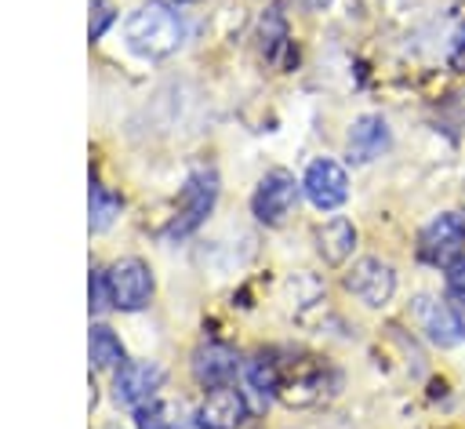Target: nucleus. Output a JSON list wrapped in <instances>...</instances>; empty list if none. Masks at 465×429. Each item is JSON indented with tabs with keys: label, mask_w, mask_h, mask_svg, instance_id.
Instances as JSON below:
<instances>
[{
	"label": "nucleus",
	"mask_w": 465,
	"mask_h": 429,
	"mask_svg": "<svg viewBox=\"0 0 465 429\" xmlns=\"http://www.w3.org/2000/svg\"><path fill=\"white\" fill-rule=\"evenodd\" d=\"M124 40L142 58H167L185 40V18H182V11H174L163 0H145L127 15Z\"/></svg>",
	"instance_id": "1"
},
{
	"label": "nucleus",
	"mask_w": 465,
	"mask_h": 429,
	"mask_svg": "<svg viewBox=\"0 0 465 429\" xmlns=\"http://www.w3.org/2000/svg\"><path fill=\"white\" fill-rule=\"evenodd\" d=\"M465 251V214L461 211H443L436 214L421 236H418V258L429 265H454Z\"/></svg>",
	"instance_id": "2"
},
{
	"label": "nucleus",
	"mask_w": 465,
	"mask_h": 429,
	"mask_svg": "<svg viewBox=\"0 0 465 429\" xmlns=\"http://www.w3.org/2000/svg\"><path fill=\"white\" fill-rule=\"evenodd\" d=\"M109 287H113V305L124 313H138L153 298V273L142 258H116L109 269Z\"/></svg>",
	"instance_id": "3"
},
{
	"label": "nucleus",
	"mask_w": 465,
	"mask_h": 429,
	"mask_svg": "<svg viewBox=\"0 0 465 429\" xmlns=\"http://www.w3.org/2000/svg\"><path fill=\"white\" fill-rule=\"evenodd\" d=\"M214 200H218V175H214L211 167H196V171L185 178L182 211H178V218L171 222V236L193 233V229L207 218V211L214 207Z\"/></svg>",
	"instance_id": "4"
},
{
	"label": "nucleus",
	"mask_w": 465,
	"mask_h": 429,
	"mask_svg": "<svg viewBox=\"0 0 465 429\" xmlns=\"http://www.w3.org/2000/svg\"><path fill=\"white\" fill-rule=\"evenodd\" d=\"M163 385V371L160 364L153 360H127L116 367V378H113V396L116 404L124 407H145L149 400H156V389Z\"/></svg>",
	"instance_id": "5"
},
{
	"label": "nucleus",
	"mask_w": 465,
	"mask_h": 429,
	"mask_svg": "<svg viewBox=\"0 0 465 429\" xmlns=\"http://www.w3.org/2000/svg\"><path fill=\"white\" fill-rule=\"evenodd\" d=\"M298 189H302V185L294 182V175H287V171H269V175L258 182L254 196H251L254 218L265 222V225L283 222V218L291 214V207L298 204Z\"/></svg>",
	"instance_id": "6"
},
{
	"label": "nucleus",
	"mask_w": 465,
	"mask_h": 429,
	"mask_svg": "<svg viewBox=\"0 0 465 429\" xmlns=\"http://www.w3.org/2000/svg\"><path fill=\"white\" fill-rule=\"evenodd\" d=\"M302 189H305V196L312 200V207H320V211H334V207H341L345 196H349V175H345L341 164L320 156V160H312V164L305 167Z\"/></svg>",
	"instance_id": "7"
},
{
	"label": "nucleus",
	"mask_w": 465,
	"mask_h": 429,
	"mask_svg": "<svg viewBox=\"0 0 465 429\" xmlns=\"http://www.w3.org/2000/svg\"><path fill=\"white\" fill-rule=\"evenodd\" d=\"M345 287H349L363 305L381 309V305L392 298V291H396V273H392V265L381 262V258H360V262L345 273Z\"/></svg>",
	"instance_id": "8"
},
{
	"label": "nucleus",
	"mask_w": 465,
	"mask_h": 429,
	"mask_svg": "<svg viewBox=\"0 0 465 429\" xmlns=\"http://www.w3.org/2000/svg\"><path fill=\"white\" fill-rule=\"evenodd\" d=\"M414 320H418V327L425 331V338H429L432 345H440V349H450V345H458V342L465 338V320L454 313V305L436 302V298H429V294L414 298Z\"/></svg>",
	"instance_id": "9"
},
{
	"label": "nucleus",
	"mask_w": 465,
	"mask_h": 429,
	"mask_svg": "<svg viewBox=\"0 0 465 429\" xmlns=\"http://www.w3.org/2000/svg\"><path fill=\"white\" fill-rule=\"evenodd\" d=\"M240 371V356L222 345V342H203L196 353H193V378L203 385V389H222V385H232Z\"/></svg>",
	"instance_id": "10"
},
{
	"label": "nucleus",
	"mask_w": 465,
	"mask_h": 429,
	"mask_svg": "<svg viewBox=\"0 0 465 429\" xmlns=\"http://www.w3.org/2000/svg\"><path fill=\"white\" fill-rule=\"evenodd\" d=\"M243 418H247V404H243V393L236 385L211 389L207 400L196 407V425L200 429H240Z\"/></svg>",
	"instance_id": "11"
},
{
	"label": "nucleus",
	"mask_w": 465,
	"mask_h": 429,
	"mask_svg": "<svg viewBox=\"0 0 465 429\" xmlns=\"http://www.w3.org/2000/svg\"><path fill=\"white\" fill-rule=\"evenodd\" d=\"M389 142H392L389 138V124L378 113L356 116L352 127H349V160L352 164H371L389 149Z\"/></svg>",
	"instance_id": "12"
},
{
	"label": "nucleus",
	"mask_w": 465,
	"mask_h": 429,
	"mask_svg": "<svg viewBox=\"0 0 465 429\" xmlns=\"http://www.w3.org/2000/svg\"><path fill=\"white\" fill-rule=\"evenodd\" d=\"M356 247V225L349 218H331L316 229V251L327 265H341Z\"/></svg>",
	"instance_id": "13"
},
{
	"label": "nucleus",
	"mask_w": 465,
	"mask_h": 429,
	"mask_svg": "<svg viewBox=\"0 0 465 429\" xmlns=\"http://www.w3.org/2000/svg\"><path fill=\"white\" fill-rule=\"evenodd\" d=\"M276 396L291 407H305V404H316L323 396V371L320 367H305V371H291L287 378L280 374V389Z\"/></svg>",
	"instance_id": "14"
},
{
	"label": "nucleus",
	"mask_w": 465,
	"mask_h": 429,
	"mask_svg": "<svg viewBox=\"0 0 465 429\" xmlns=\"http://www.w3.org/2000/svg\"><path fill=\"white\" fill-rule=\"evenodd\" d=\"M138 429H185V411L178 400H149L145 407L134 411Z\"/></svg>",
	"instance_id": "15"
},
{
	"label": "nucleus",
	"mask_w": 465,
	"mask_h": 429,
	"mask_svg": "<svg viewBox=\"0 0 465 429\" xmlns=\"http://www.w3.org/2000/svg\"><path fill=\"white\" fill-rule=\"evenodd\" d=\"M87 349H91V364H94V367H120V364H127L120 338H116L105 324H94V327H91Z\"/></svg>",
	"instance_id": "16"
},
{
	"label": "nucleus",
	"mask_w": 465,
	"mask_h": 429,
	"mask_svg": "<svg viewBox=\"0 0 465 429\" xmlns=\"http://www.w3.org/2000/svg\"><path fill=\"white\" fill-rule=\"evenodd\" d=\"M87 204H91V229H105V225L120 214V196H113V193H109L105 185H98V182H91Z\"/></svg>",
	"instance_id": "17"
},
{
	"label": "nucleus",
	"mask_w": 465,
	"mask_h": 429,
	"mask_svg": "<svg viewBox=\"0 0 465 429\" xmlns=\"http://www.w3.org/2000/svg\"><path fill=\"white\" fill-rule=\"evenodd\" d=\"M247 378H251V385L262 396H276V389H280V364L272 356H258V360H251Z\"/></svg>",
	"instance_id": "18"
},
{
	"label": "nucleus",
	"mask_w": 465,
	"mask_h": 429,
	"mask_svg": "<svg viewBox=\"0 0 465 429\" xmlns=\"http://www.w3.org/2000/svg\"><path fill=\"white\" fill-rule=\"evenodd\" d=\"M87 291H91V313H105L113 305V287H109V273L105 269H91Z\"/></svg>",
	"instance_id": "19"
},
{
	"label": "nucleus",
	"mask_w": 465,
	"mask_h": 429,
	"mask_svg": "<svg viewBox=\"0 0 465 429\" xmlns=\"http://www.w3.org/2000/svg\"><path fill=\"white\" fill-rule=\"evenodd\" d=\"M113 18H116V15H113V4H109V0H91V25H87L91 40H98V36L109 29Z\"/></svg>",
	"instance_id": "20"
},
{
	"label": "nucleus",
	"mask_w": 465,
	"mask_h": 429,
	"mask_svg": "<svg viewBox=\"0 0 465 429\" xmlns=\"http://www.w3.org/2000/svg\"><path fill=\"white\" fill-rule=\"evenodd\" d=\"M447 294H450V302L465 305V258L447 265Z\"/></svg>",
	"instance_id": "21"
},
{
	"label": "nucleus",
	"mask_w": 465,
	"mask_h": 429,
	"mask_svg": "<svg viewBox=\"0 0 465 429\" xmlns=\"http://www.w3.org/2000/svg\"><path fill=\"white\" fill-rule=\"evenodd\" d=\"M447 62H450V69L454 73H465V29L454 36V44H450V55H447Z\"/></svg>",
	"instance_id": "22"
},
{
	"label": "nucleus",
	"mask_w": 465,
	"mask_h": 429,
	"mask_svg": "<svg viewBox=\"0 0 465 429\" xmlns=\"http://www.w3.org/2000/svg\"><path fill=\"white\" fill-rule=\"evenodd\" d=\"M105 429H116V425H105Z\"/></svg>",
	"instance_id": "23"
},
{
	"label": "nucleus",
	"mask_w": 465,
	"mask_h": 429,
	"mask_svg": "<svg viewBox=\"0 0 465 429\" xmlns=\"http://www.w3.org/2000/svg\"><path fill=\"white\" fill-rule=\"evenodd\" d=\"M174 4H182V0H174Z\"/></svg>",
	"instance_id": "24"
}]
</instances>
